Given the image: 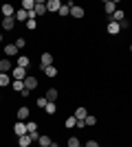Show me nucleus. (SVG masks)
I'll return each mask as SVG.
<instances>
[{"label": "nucleus", "mask_w": 132, "mask_h": 147, "mask_svg": "<svg viewBox=\"0 0 132 147\" xmlns=\"http://www.w3.org/2000/svg\"><path fill=\"white\" fill-rule=\"evenodd\" d=\"M66 147H82V143H79V138H77V136H70L68 143H66Z\"/></svg>", "instance_id": "27"}, {"label": "nucleus", "mask_w": 132, "mask_h": 147, "mask_svg": "<svg viewBox=\"0 0 132 147\" xmlns=\"http://www.w3.org/2000/svg\"><path fill=\"white\" fill-rule=\"evenodd\" d=\"M44 97H46V101H51V103H55V101H57V97H60V94H57V90H55V88H49V90H46V94H44Z\"/></svg>", "instance_id": "12"}, {"label": "nucleus", "mask_w": 132, "mask_h": 147, "mask_svg": "<svg viewBox=\"0 0 132 147\" xmlns=\"http://www.w3.org/2000/svg\"><path fill=\"white\" fill-rule=\"evenodd\" d=\"M16 26V18H2V29L5 31H11Z\"/></svg>", "instance_id": "16"}, {"label": "nucleus", "mask_w": 132, "mask_h": 147, "mask_svg": "<svg viewBox=\"0 0 132 147\" xmlns=\"http://www.w3.org/2000/svg\"><path fill=\"white\" fill-rule=\"evenodd\" d=\"M16 20H18V22H26V20H29V11H24V9L20 7L18 11H16Z\"/></svg>", "instance_id": "15"}, {"label": "nucleus", "mask_w": 132, "mask_h": 147, "mask_svg": "<svg viewBox=\"0 0 132 147\" xmlns=\"http://www.w3.org/2000/svg\"><path fill=\"white\" fill-rule=\"evenodd\" d=\"M18 53H20V51H18V46H16V44H7V46H5V55H7V57H16Z\"/></svg>", "instance_id": "8"}, {"label": "nucleus", "mask_w": 132, "mask_h": 147, "mask_svg": "<svg viewBox=\"0 0 132 147\" xmlns=\"http://www.w3.org/2000/svg\"><path fill=\"white\" fill-rule=\"evenodd\" d=\"M49 66H53V55L51 53H42V57H40V68H49Z\"/></svg>", "instance_id": "3"}, {"label": "nucleus", "mask_w": 132, "mask_h": 147, "mask_svg": "<svg viewBox=\"0 0 132 147\" xmlns=\"http://www.w3.org/2000/svg\"><path fill=\"white\" fill-rule=\"evenodd\" d=\"M33 132H38V123L35 121H26V134H33Z\"/></svg>", "instance_id": "23"}, {"label": "nucleus", "mask_w": 132, "mask_h": 147, "mask_svg": "<svg viewBox=\"0 0 132 147\" xmlns=\"http://www.w3.org/2000/svg\"><path fill=\"white\" fill-rule=\"evenodd\" d=\"M66 127H77V119L75 117H66V123H64Z\"/></svg>", "instance_id": "31"}, {"label": "nucleus", "mask_w": 132, "mask_h": 147, "mask_svg": "<svg viewBox=\"0 0 132 147\" xmlns=\"http://www.w3.org/2000/svg\"><path fill=\"white\" fill-rule=\"evenodd\" d=\"M104 9H106V13H108V16H112V13L117 11V2L108 0V2H104Z\"/></svg>", "instance_id": "17"}, {"label": "nucleus", "mask_w": 132, "mask_h": 147, "mask_svg": "<svg viewBox=\"0 0 132 147\" xmlns=\"http://www.w3.org/2000/svg\"><path fill=\"white\" fill-rule=\"evenodd\" d=\"M33 13H35V18H38V16H44V13H49V11H46V2L38 0V2H35V9H33Z\"/></svg>", "instance_id": "6"}, {"label": "nucleus", "mask_w": 132, "mask_h": 147, "mask_svg": "<svg viewBox=\"0 0 132 147\" xmlns=\"http://www.w3.org/2000/svg\"><path fill=\"white\" fill-rule=\"evenodd\" d=\"M126 20V13H123V9H117V11L112 13V22H117V24H121Z\"/></svg>", "instance_id": "13"}, {"label": "nucleus", "mask_w": 132, "mask_h": 147, "mask_svg": "<svg viewBox=\"0 0 132 147\" xmlns=\"http://www.w3.org/2000/svg\"><path fill=\"white\" fill-rule=\"evenodd\" d=\"M70 16H73V18H84V7H70Z\"/></svg>", "instance_id": "20"}, {"label": "nucleus", "mask_w": 132, "mask_h": 147, "mask_svg": "<svg viewBox=\"0 0 132 147\" xmlns=\"http://www.w3.org/2000/svg\"><path fill=\"white\" fill-rule=\"evenodd\" d=\"M84 123H86L88 127H93V125H97V119H95L93 114H88V117H86V121H84Z\"/></svg>", "instance_id": "32"}, {"label": "nucleus", "mask_w": 132, "mask_h": 147, "mask_svg": "<svg viewBox=\"0 0 132 147\" xmlns=\"http://www.w3.org/2000/svg\"><path fill=\"white\" fill-rule=\"evenodd\" d=\"M29 75H26V68H20V66H16L13 68V81H24Z\"/></svg>", "instance_id": "2"}, {"label": "nucleus", "mask_w": 132, "mask_h": 147, "mask_svg": "<svg viewBox=\"0 0 132 147\" xmlns=\"http://www.w3.org/2000/svg\"><path fill=\"white\" fill-rule=\"evenodd\" d=\"M0 42H2V33H0Z\"/></svg>", "instance_id": "37"}, {"label": "nucleus", "mask_w": 132, "mask_h": 147, "mask_svg": "<svg viewBox=\"0 0 132 147\" xmlns=\"http://www.w3.org/2000/svg\"><path fill=\"white\" fill-rule=\"evenodd\" d=\"M106 31H108V33H110V35H117V33H119V31H121V26L117 24V22H110Z\"/></svg>", "instance_id": "22"}, {"label": "nucleus", "mask_w": 132, "mask_h": 147, "mask_svg": "<svg viewBox=\"0 0 132 147\" xmlns=\"http://www.w3.org/2000/svg\"><path fill=\"white\" fill-rule=\"evenodd\" d=\"M29 64H31V59L26 55H18V59H16V66H20V68H29Z\"/></svg>", "instance_id": "9"}, {"label": "nucleus", "mask_w": 132, "mask_h": 147, "mask_svg": "<svg viewBox=\"0 0 132 147\" xmlns=\"http://www.w3.org/2000/svg\"><path fill=\"white\" fill-rule=\"evenodd\" d=\"M22 9L31 13L33 9H35V0H22Z\"/></svg>", "instance_id": "21"}, {"label": "nucleus", "mask_w": 132, "mask_h": 147, "mask_svg": "<svg viewBox=\"0 0 132 147\" xmlns=\"http://www.w3.org/2000/svg\"><path fill=\"white\" fill-rule=\"evenodd\" d=\"M16 46H18V51H22L26 46V40H24V37H18V40H16Z\"/></svg>", "instance_id": "33"}, {"label": "nucleus", "mask_w": 132, "mask_h": 147, "mask_svg": "<svg viewBox=\"0 0 132 147\" xmlns=\"http://www.w3.org/2000/svg\"><path fill=\"white\" fill-rule=\"evenodd\" d=\"M44 112H46V114H55V112H57V105L49 101V103H46V108H44Z\"/></svg>", "instance_id": "29"}, {"label": "nucleus", "mask_w": 132, "mask_h": 147, "mask_svg": "<svg viewBox=\"0 0 132 147\" xmlns=\"http://www.w3.org/2000/svg\"><path fill=\"white\" fill-rule=\"evenodd\" d=\"M13 134H16V138L24 136V134H26V123H22V121H16V123H13Z\"/></svg>", "instance_id": "1"}, {"label": "nucleus", "mask_w": 132, "mask_h": 147, "mask_svg": "<svg viewBox=\"0 0 132 147\" xmlns=\"http://www.w3.org/2000/svg\"><path fill=\"white\" fill-rule=\"evenodd\" d=\"M84 147H99V143H97V141H88Z\"/></svg>", "instance_id": "35"}, {"label": "nucleus", "mask_w": 132, "mask_h": 147, "mask_svg": "<svg viewBox=\"0 0 132 147\" xmlns=\"http://www.w3.org/2000/svg\"><path fill=\"white\" fill-rule=\"evenodd\" d=\"M24 26H26L29 31H35V29H38V22H35V18H29V20L24 22Z\"/></svg>", "instance_id": "25"}, {"label": "nucleus", "mask_w": 132, "mask_h": 147, "mask_svg": "<svg viewBox=\"0 0 132 147\" xmlns=\"http://www.w3.org/2000/svg\"><path fill=\"white\" fill-rule=\"evenodd\" d=\"M60 9H62V2H60V0H49V2H46V11H60Z\"/></svg>", "instance_id": "7"}, {"label": "nucleus", "mask_w": 132, "mask_h": 147, "mask_svg": "<svg viewBox=\"0 0 132 147\" xmlns=\"http://www.w3.org/2000/svg\"><path fill=\"white\" fill-rule=\"evenodd\" d=\"M46 103H49V101H46V97H40L38 101H35V105H38V108H42V110L46 108Z\"/></svg>", "instance_id": "34"}, {"label": "nucleus", "mask_w": 132, "mask_h": 147, "mask_svg": "<svg viewBox=\"0 0 132 147\" xmlns=\"http://www.w3.org/2000/svg\"><path fill=\"white\" fill-rule=\"evenodd\" d=\"M35 88H38V79H35V77H33V75H29V77H26L24 79V90H35Z\"/></svg>", "instance_id": "5"}, {"label": "nucleus", "mask_w": 132, "mask_h": 147, "mask_svg": "<svg viewBox=\"0 0 132 147\" xmlns=\"http://www.w3.org/2000/svg\"><path fill=\"white\" fill-rule=\"evenodd\" d=\"M13 68V61L11 59H0V73H9Z\"/></svg>", "instance_id": "11"}, {"label": "nucleus", "mask_w": 132, "mask_h": 147, "mask_svg": "<svg viewBox=\"0 0 132 147\" xmlns=\"http://www.w3.org/2000/svg\"><path fill=\"white\" fill-rule=\"evenodd\" d=\"M0 9H2V16H5V18H16V13H13V7H11V5H2Z\"/></svg>", "instance_id": "18"}, {"label": "nucleus", "mask_w": 132, "mask_h": 147, "mask_svg": "<svg viewBox=\"0 0 132 147\" xmlns=\"http://www.w3.org/2000/svg\"><path fill=\"white\" fill-rule=\"evenodd\" d=\"M7 86H11V75L0 73V88H7Z\"/></svg>", "instance_id": "10"}, {"label": "nucleus", "mask_w": 132, "mask_h": 147, "mask_svg": "<svg viewBox=\"0 0 132 147\" xmlns=\"http://www.w3.org/2000/svg\"><path fill=\"white\" fill-rule=\"evenodd\" d=\"M70 7H73V2H68V5H62V9H60V11H57V13L66 18V16H68V13H70Z\"/></svg>", "instance_id": "26"}, {"label": "nucleus", "mask_w": 132, "mask_h": 147, "mask_svg": "<svg viewBox=\"0 0 132 147\" xmlns=\"http://www.w3.org/2000/svg\"><path fill=\"white\" fill-rule=\"evenodd\" d=\"M51 147H60V145H57V143H51Z\"/></svg>", "instance_id": "36"}, {"label": "nucleus", "mask_w": 132, "mask_h": 147, "mask_svg": "<svg viewBox=\"0 0 132 147\" xmlns=\"http://www.w3.org/2000/svg\"><path fill=\"white\" fill-rule=\"evenodd\" d=\"M29 114H31V110L26 108V105H22V108H18V112H16V117H18V121H29Z\"/></svg>", "instance_id": "4"}, {"label": "nucleus", "mask_w": 132, "mask_h": 147, "mask_svg": "<svg viewBox=\"0 0 132 147\" xmlns=\"http://www.w3.org/2000/svg\"><path fill=\"white\" fill-rule=\"evenodd\" d=\"M73 117H75L77 121H86V117H88V112H86V108H77V110L73 112Z\"/></svg>", "instance_id": "14"}, {"label": "nucleus", "mask_w": 132, "mask_h": 147, "mask_svg": "<svg viewBox=\"0 0 132 147\" xmlns=\"http://www.w3.org/2000/svg\"><path fill=\"white\" fill-rule=\"evenodd\" d=\"M44 75H46V77H57V68H55V66L44 68Z\"/></svg>", "instance_id": "28"}, {"label": "nucleus", "mask_w": 132, "mask_h": 147, "mask_svg": "<svg viewBox=\"0 0 132 147\" xmlns=\"http://www.w3.org/2000/svg\"><path fill=\"white\" fill-rule=\"evenodd\" d=\"M31 143H33V138H31L29 134H24V136H20V138H18V145H20V147H29Z\"/></svg>", "instance_id": "19"}, {"label": "nucleus", "mask_w": 132, "mask_h": 147, "mask_svg": "<svg viewBox=\"0 0 132 147\" xmlns=\"http://www.w3.org/2000/svg\"><path fill=\"white\" fill-rule=\"evenodd\" d=\"M130 51H132V44H130Z\"/></svg>", "instance_id": "38"}, {"label": "nucleus", "mask_w": 132, "mask_h": 147, "mask_svg": "<svg viewBox=\"0 0 132 147\" xmlns=\"http://www.w3.org/2000/svg\"><path fill=\"white\" fill-rule=\"evenodd\" d=\"M16 92H24V81H11Z\"/></svg>", "instance_id": "30"}, {"label": "nucleus", "mask_w": 132, "mask_h": 147, "mask_svg": "<svg viewBox=\"0 0 132 147\" xmlns=\"http://www.w3.org/2000/svg\"><path fill=\"white\" fill-rule=\"evenodd\" d=\"M51 143H53V141H51L49 136H40V138H38V145L40 147H51Z\"/></svg>", "instance_id": "24"}]
</instances>
